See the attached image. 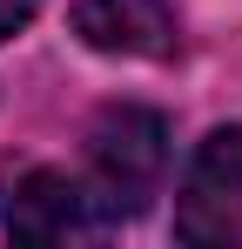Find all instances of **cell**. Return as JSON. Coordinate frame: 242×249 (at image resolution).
I'll list each match as a JSON object with an SVG mask.
<instances>
[{"label": "cell", "instance_id": "4", "mask_svg": "<svg viewBox=\"0 0 242 249\" xmlns=\"http://www.w3.org/2000/svg\"><path fill=\"white\" fill-rule=\"evenodd\" d=\"M74 34L94 54L121 61H168L175 54V7L168 0H81Z\"/></svg>", "mask_w": 242, "mask_h": 249}, {"label": "cell", "instance_id": "1", "mask_svg": "<svg viewBox=\"0 0 242 249\" xmlns=\"http://www.w3.org/2000/svg\"><path fill=\"white\" fill-rule=\"evenodd\" d=\"M168 175V122L141 101H115L87 128V189L101 196L108 215H135Z\"/></svg>", "mask_w": 242, "mask_h": 249}, {"label": "cell", "instance_id": "5", "mask_svg": "<svg viewBox=\"0 0 242 249\" xmlns=\"http://www.w3.org/2000/svg\"><path fill=\"white\" fill-rule=\"evenodd\" d=\"M34 7H40V0H0V41H14V34L34 20Z\"/></svg>", "mask_w": 242, "mask_h": 249}, {"label": "cell", "instance_id": "3", "mask_svg": "<svg viewBox=\"0 0 242 249\" xmlns=\"http://www.w3.org/2000/svg\"><path fill=\"white\" fill-rule=\"evenodd\" d=\"M175 236L195 249H242V128H215L175 196Z\"/></svg>", "mask_w": 242, "mask_h": 249}, {"label": "cell", "instance_id": "2", "mask_svg": "<svg viewBox=\"0 0 242 249\" xmlns=\"http://www.w3.org/2000/svg\"><path fill=\"white\" fill-rule=\"evenodd\" d=\"M115 215L101 209V196L61 175L47 162H0V229L27 236V243H87L101 236Z\"/></svg>", "mask_w": 242, "mask_h": 249}]
</instances>
